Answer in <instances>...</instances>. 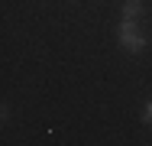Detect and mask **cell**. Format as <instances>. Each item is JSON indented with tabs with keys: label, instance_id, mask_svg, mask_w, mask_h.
<instances>
[{
	"label": "cell",
	"instance_id": "3957f363",
	"mask_svg": "<svg viewBox=\"0 0 152 146\" xmlns=\"http://www.w3.org/2000/svg\"><path fill=\"white\" fill-rule=\"evenodd\" d=\"M142 120H146V123H152V101H146V104H142Z\"/></svg>",
	"mask_w": 152,
	"mask_h": 146
},
{
	"label": "cell",
	"instance_id": "6da1fadb",
	"mask_svg": "<svg viewBox=\"0 0 152 146\" xmlns=\"http://www.w3.org/2000/svg\"><path fill=\"white\" fill-rule=\"evenodd\" d=\"M136 26H139L136 20H120V26H117V39H120V46L126 49V52H133V55L142 52V49L149 46V36H142Z\"/></svg>",
	"mask_w": 152,
	"mask_h": 146
},
{
	"label": "cell",
	"instance_id": "7a4b0ae2",
	"mask_svg": "<svg viewBox=\"0 0 152 146\" xmlns=\"http://www.w3.org/2000/svg\"><path fill=\"white\" fill-rule=\"evenodd\" d=\"M142 13H146V0H123L120 20H139Z\"/></svg>",
	"mask_w": 152,
	"mask_h": 146
}]
</instances>
